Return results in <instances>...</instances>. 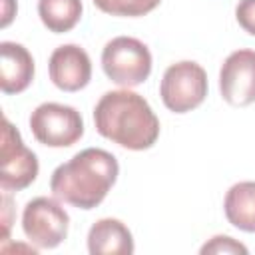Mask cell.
Segmentation results:
<instances>
[{"instance_id": "1", "label": "cell", "mask_w": 255, "mask_h": 255, "mask_svg": "<svg viewBox=\"0 0 255 255\" xmlns=\"http://www.w3.org/2000/svg\"><path fill=\"white\" fill-rule=\"evenodd\" d=\"M96 131L131 151L149 149L159 137V120L147 100L129 88L106 92L94 108Z\"/></svg>"}, {"instance_id": "2", "label": "cell", "mask_w": 255, "mask_h": 255, "mask_svg": "<svg viewBox=\"0 0 255 255\" xmlns=\"http://www.w3.org/2000/svg\"><path fill=\"white\" fill-rule=\"evenodd\" d=\"M118 175L120 165L114 153L102 147H86L52 171L50 191L56 199L88 211L106 199Z\"/></svg>"}, {"instance_id": "3", "label": "cell", "mask_w": 255, "mask_h": 255, "mask_svg": "<svg viewBox=\"0 0 255 255\" xmlns=\"http://www.w3.org/2000/svg\"><path fill=\"white\" fill-rule=\"evenodd\" d=\"M149 48L131 36H116L102 50L104 74L122 88H135L151 74Z\"/></svg>"}, {"instance_id": "4", "label": "cell", "mask_w": 255, "mask_h": 255, "mask_svg": "<svg viewBox=\"0 0 255 255\" xmlns=\"http://www.w3.org/2000/svg\"><path fill=\"white\" fill-rule=\"evenodd\" d=\"M207 74L193 60L171 64L161 78L159 96L163 106L173 114H187L203 104L207 98Z\"/></svg>"}, {"instance_id": "5", "label": "cell", "mask_w": 255, "mask_h": 255, "mask_svg": "<svg viewBox=\"0 0 255 255\" xmlns=\"http://www.w3.org/2000/svg\"><path fill=\"white\" fill-rule=\"evenodd\" d=\"M30 129L46 147H70L84 135V118L72 106L44 102L30 114Z\"/></svg>"}, {"instance_id": "6", "label": "cell", "mask_w": 255, "mask_h": 255, "mask_svg": "<svg viewBox=\"0 0 255 255\" xmlns=\"http://www.w3.org/2000/svg\"><path fill=\"white\" fill-rule=\"evenodd\" d=\"M70 215L52 197H34L22 211V231L36 249H54L68 237Z\"/></svg>"}, {"instance_id": "7", "label": "cell", "mask_w": 255, "mask_h": 255, "mask_svg": "<svg viewBox=\"0 0 255 255\" xmlns=\"http://www.w3.org/2000/svg\"><path fill=\"white\" fill-rule=\"evenodd\" d=\"M40 165L32 149L22 141L20 131L2 120V147H0V187L4 191H22L38 177Z\"/></svg>"}, {"instance_id": "8", "label": "cell", "mask_w": 255, "mask_h": 255, "mask_svg": "<svg viewBox=\"0 0 255 255\" xmlns=\"http://www.w3.org/2000/svg\"><path fill=\"white\" fill-rule=\"evenodd\" d=\"M219 92L233 108L255 102V50H235L225 58L219 70Z\"/></svg>"}, {"instance_id": "9", "label": "cell", "mask_w": 255, "mask_h": 255, "mask_svg": "<svg viewBox=\"0 0 255 255\" xmlns=\"http://www.w3.org/2000/svg\"><path fill=\"white\" fill-rule=\"evenodd\" d=\"M52 84L62 92H80L92 80V60L78 44L58 46L48 60Z\"/></svg>"}, {"instance_id": "10", "label": "cell", "mask_w": 255, "mask_h": 255, "mask_svg": "<svg viewBox=\"0 0 255 255\" xmlns=\"http://www.w3.org/2000/svg\"><path fill=\"white\" fill-rule=\"evenodd\" d=\"M34 58L22 44H0V90L4 94H20L34 80Z\"/></svg>"}, {"instance_id": "11", "label": "cell", "mask_w": 255, "mask_h": 255, "mask_svg": "<svg viewBox=\"0 0 255 255\" xmlns=\"http://www.w3.org/2000/svg\"><path fill=\"white\" fill-rule=\"evenodd\" d=\"M133 249L131 231L120 219H98L88 231V251L92 255H131Z\"/></svg>"}, {"instance_id": "12", "label": "cell", "mask_w": 255, "mask_h": 255, "mask_svg": "<svg viewBox=\"0 0 255 255\" xmlns=\"http://www.w3.org/2000/svg\"><path fill=\"white\" fill-rule=\"evenodd\" d=\"M227 221L245 231L255 233V181H239L229 187L223 199Z\"/></svg>"}, {"instance_id": "13", "label": "cell", "mask_w": 255, "mask_h": 255, "mask_svg": "<svg viewBox=\"0 0 255 255\" xmlns=\"http://www.w3.org/2000/svg\"><path fill=\"white\" fill-rule=\"evenodd\" d=\"M82 12V0H38V16L54 34H64L76 28Z\"/></svg>"}, {"instance_id": "14", "label": "cell", "mask_w": 255, "mask_h": 255, "mask_svg": "<svg viewBox=\"0 0 255 255\" xmlns=\"http://www.w3.org/2000/svg\"><path fill=\"white\" fill-rule=\"evenodd\" d=\"M96 8L110 16H124V18H139L149 14L159 6L161 0H92Z\"/></svg>"}, {"instance_id": "15", "label": "cell", "mask_w": 255, "mask_h": 255, "mask_svg": "<svg viewBox=\"0 0 255 255\" xmlns=\"http://www.w3.org/2000/svg\"><path fill=\"white\" fill-rule=\"evenodd\" d=\"M199 251H201V255H207V253H243V255H247L249 253V249L243 243L235 241L229 235H215V237H211L207 243H203V247Z\"/></svg>"}, {"instance_id": "16", "label": "cell", "mask_w": 255, "mask_h": 255, "mask_svg": "<svg viewBox=\"0 0 255 255\" xmlns=\"http://www.w3.org/2000/svg\"><path fill=\"white\" fill-rule=\"evenodd\" d=\"M235 18L247 34L255 36V0H239L235 6Z\"/></svg>"}, {"instance_id": "17", "label": "cell", "mask_w": 255, "mask_h": 255, "mask_svg": "<svg viewBox=\"0 0 255 255\" xmlns=\"http://www.w3.org/2000/svg\"><path fill=\"white\" fill-rule=\"evenodd\" d=\"M10 6H16V2H14V0H4V18H2V28H6V26L10 24L12 16H14V12L10 10Z\"/></svg>"}]
</instances>
